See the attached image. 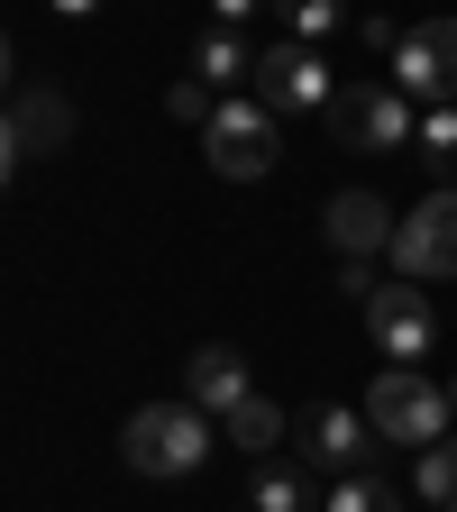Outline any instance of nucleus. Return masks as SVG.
Returning <instances> with one entry per match:
<instances>
[{"label": "nucleus", "mask_w": 457, "mask_h": 512, "mask_svg": "<svg viewBox=\"0 0 457 512\" xmlns=\"http://www.w3.org/2000/svg\"><path fill=\"white\" fill-rule=\"evenodd\" d=\"M211 412H192V403H147V412H128L119 430V458L138 467V476H192L211 458Z\"/></svg>", "instance_id": "obj_1"}, {"label": "nucleus", "mask_w": 457, "mask_h": 512, "mask_svg": "<svg viewBox=\"0 0 457 512\" xmlns=\"http://www.w3.org/2000/svg\"><path fill=\"white\" fill-rule=\"evenodd\" d=\"M366 421H375V439H394V448H439L448 439V394L421 384L412 366H384L366 384Z\"/></svg>", "instance_id": "obj_2"}, {"label": "nucleus", "mask_w": 457, "mask_h": 512, "mask_svg": "<svg viewBox=\"0 0 457 512\" xmlns=\"http://www.w3.org/2000/svg\"><path fill=\"white\" fill-rule=\"evenodd\" d=\"M330 128L348 147H366V156H403L412 138H421V110L394 92V83H348L339 101H330Z\"/></svg>", "instance_id": "obj_3"}, {"label": "nucleus", "mask_w": 457, "mask_h": 512, "mask_svg": "<svg viewBox=\"0 0 457 512\" xmlns=\"http://www.w3.org/2000/svg\"><path fill=\"white\" fill-rule=\"evenodd\" d=\"M394 275L403 284H439V275H457V183H439L421 211H403V229H394Z\"/></svg>", "instance_id": "obj_4"}, {"label": "nucleus", "mask_w": 457, "mask_h": 512, "mask_svg": "<svg viewBox=\"0 0 457 512\" xmlns=\"http://www.w3.org/2000/svg\"><path fill=\"white\" fill-rule=\"evenodd\" d=\"M202 138H211V174H229V183L275 174V156H284V128H275L266 101H220V119L202 128Z\"/></svg>", "instance_id": "obj_5"}, {"label": "nucleus", "mask_w": 457, "mask_h": 512, "mask_svg": "<svg viewBox=\"0 0 457 512\" xmlns=\"http://www.w3.org/2000/svg\"><path fill=\"white\" fill-rule=\"evenodd\" d=\"M357 311H366V339H375V357H384V366H421V357H430V339H439L430 293H412L403 275H394V284H375Z\"/></svg>", "instance_id": "obj_6"}, {"label": "nucleus", "mask_w": 457, "mask_h": 512, "mask_svg": "<svg viewBox=\"0 0 457 512\" xmlns=\"http://www.w3.org/2000/svg\"><path fill=\"white\" fill-rule=\"evenodd\" d=\"M394 92H403L412 110L457 101V19H421V28L394 37Z\"/></svg>", "instance_id": "obj_7"}, {"label": "nucleus", "mask_w": 457, "mask_h": 512, "mask_svg": "<svg viewBox=\"0 0 457 512\" xmlns=\"http://www.w3.org/2000/svg\"><path fill=\"white\" fill-rule=\"evenodd\" d=\"M256 101H266L275 119L284 110H330V64H320V46L302 37H275V46H256Z\"/></svg>", "instance_id": "obj_8"}, {"label": "nucleus", "mask_w": 457, "mask_h": 512, "mask_svg": "<svg viewBox=\"0 0 457 512\" xmlns=\"http://www.w3.org/2000/svg\"><path fill=\"white\" fill-rule=\"evenodd\" d=\"M394 229H403V211L384 202V192H366V183H348V192H330V202H320V238L339 247V266L384 256V247H394Z\"/></svg>", "instance_id": "obj_9"}, {"label": "nucleus", "mask_w": 457, "mask_h": 512, "mask_svg": "<svg viewBox=\"0 0 457 512\" xmlns=\"http://www.w3.org/2000/svg\"><path fill=\"white\" fill-rule=\"evenodd\" d=\"M366 458H375V421H366V412L320 403V412L302 421V467H311V476H357Z\"/></svg>", "instance_id": "obj_10"}, {"label": "nucleus", "mask_w": 457, "mask_h": 512, "mask_svg": "<svg viewBox=\"0 0 457 512\" xmlns=\"http://www.w3.org/2000/svg\"><path fill=\"white\" fill-rule=\"evenodd\" d=\"M247 394H256V384H247V357H238V348H220V339H211V348H192V366H183V403H192V412L229 421Z\"/></svg>", "instance_id": "obj_11"}, {"label": "nucleus", "mask_w": 457, "mask_h": 512, "mask_svg": "<svg viewBox=\"0 0 457 512\" xmlns=\"http://www.w3.org/2000/svg\"><path fill=\"white\" fill-rule=\"evenodd\" d=\"M0 110H10V128H19V156H55L64 138H74V101L64 92H19Z\"/></svg>", "instance_id": "obj_12"}, {"label": "nucleus", "mask_w": 457, "mask_h": 512, "mask_svg": "<svg viewBox=\"0 0 457 512\" xmlns=\"http://www.w3.org/2000/svg\"><path fill=\"white\" fill-rule=\"evenodd\" d=\"M192 74H202L211 92H256V46H247V28H202Z\"/></svg>", "instance_id": "obj_13"}, {"label": "nucleus", "mask_w": 457, "mask_h": 512, "mask_svg": "<svg viewBox=\"0 0 457 512\" xmlns=\"http://www.w3.org/2000/svg\"><path fill=\"white\" fill-rule=\"evenodd\" d=\"M320 503H330V485H320L311 467H275V458H256L247 512H320Z\"/></svg>", "instance_id": "obj_14"}, {"label": "nucleus", "mask_w": 457, "mask_h": 512, "mask_svg": "<svg viewBox=\"0 0 457 512\" xmlns=\"http://www.w3.org/2000/svg\"><path fill=\"white\" fill-rule=\"evenodd\" d=\"M284 430H293V421H284V403H266V394H247V403L220 421V439H238L247 458H275V448H284Z\"/></svg>", "instance_id": "obj_15"}, {"label": "nucleus", "mask_w": 457, "mask_h": 512, "mask_svg": "<svg viewBox=\"0 0 457 512\" xmlns=\"http://www.w3.org/2000/svg\"><path fill=\"white\" fill-rule=\"evenodd\" d=\"M320 512H403V485L357 467V476H330V503H320Z\"/></svg>", "instance_id": "obj_16"}, {"label": "nucleus", "mask_w": 457, "mask_h": 512, "mask_svg": "<svg viewBox=\"0 0 457 512\" xmlns=\"http://www.w3.org/2000/svg\"><path fill=\"white\" fill-rule=\"evenodd\" d=\"M412 494H421L430 512H457V439H439V448H421V458H412Z\"/></svg>", "instance_id": "obj_17"}, {"label": "nucleus", "mask_w": 457, "mask_h": 512, "mask_svg": "<svg viewBox=\"0 0 457 512\" xmlns=\"http://www.w3.org/2000/svg\"><path fill=\"white\" fill-rule=\"evenodd\" d=\"M421 156H430V174L448 183L457 174V101H439V110H421V138H412Z\"/></svg>", "instance_id": "obj_18"}, {"label": "nucleus", "mask_w": 457, "mask_h": 512, "mask_svg": "<svg viewBox=\"0 0 457 512\" xmlns=\"http://www.w3.org/2000/svg\"><path fill=\"white\" fill-rule=\"evenodd\" d=\"M266 10H275V19H284V28L302 37V46H311V37H330V28H339V0H266Z\"/></svg>", "instance_id": "obj_19"}, {"label": "nucleus", "mask_w": 457, "mask_h": 512, "mask_svg": "<svg viewBox=\"0 0 457 512\" xmlns=\"http://www.w3.org/2000/svg\"><path fill=\"white\" fill-rule=\"evenodd\" d=\"M165 110H174V119H192V128H211V119H220V101H211V83H202V74H183V83L165 92Z\"/></svg>", "instance_id": "obj_20"}, {"label": "nucleus", "mask_w": 457, "mask_h": 512, "mask_svg": "<svg viewBox=\"0 0 457 512\" xmlns=\"http://www.w3.org/2000/svg\"><path fill=\"white\" fill-rule=\"evenodd\" d=\"M256 10H266V0H211V28H247Z\"/></svg>", "instance_id": "obj_21"}, {"label": "nucleus", "mask_w": 457, "mask_h": 512, "mask_svg": "<svg viewBox=\"0 0 457 512\" xmlns=\"http://www.w3.org/2000/svg\"><path fill=\"white\" fill-rule=\"evenodd\" d=\"M19 174V128H10V110H0V183Z\"/></svg>", "instance_id": "obj_22"}, {"label": "nucleus", "mask_w": 457, "mask_h": 512, "mask_svg": "<svg viewBox=\"0 0 457 512\" xmlns=\"http://www.w3.org/2000/svg\"><path fill=\"white\" fill-rule=\"evenodd\" d=\"M46 10H55V19H92L101 0H46Z\"/></svg>", "instance_id": "obj_23"}, {"label": "nucleus", "mask_w": 457, "mask_h": 512, "mask_svg": "<svg viewBox=\"0 0 457 512\" xmlns=\"http://www.w3.org/2000/svg\"><path fill=\"white\" fill-rule=\"evenodd\" d=\"M0 92H10V37H0Z\"/></svg>", "instance_id": "obj_24"}, {"label": "nucleus", "mask_w": 457, "mask_h": 512, "mask_svg": "<svg viewBox=\"0 0 457 512\" xmlns=\"http://www.w3.org/2000/svg\"><path fill=\"white\" fill-rule=\"evenodd\" d=\"M448 412H457V375H448Z\"/></svg>", "instance_id": "obj_25"}]
</instances>
